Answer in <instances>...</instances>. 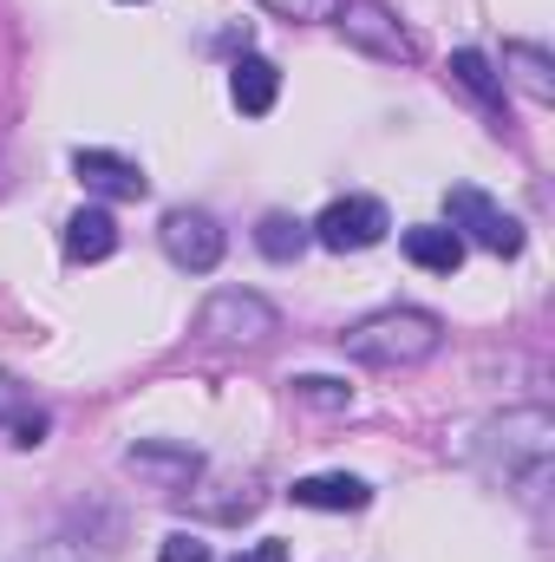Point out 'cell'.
<instances>
[{
    "label": "cell",
    "instance_id": "obj_8",
    "mask_svg": "<svg viewBox=\"0 0 555 562\" xmlns=\"http://www.w3.org/2000/svg\"><path fill=\"white\" fill-rule=\"evenodd\" d=\"M294 504H307V510H366L373 491L360 477H347V471H320V477H301L294 484Z\"/></svg>",
    "mask_w": 555,
    "mask_h": 562
},
{
    "label": "cell",
    "instance_id": "obj_17",
    "mask_svg": "<svg viewBox=\"0 0 555 562\" xmlns=\"http://www.w3.org/2000/svg\"><path fill=\"white\" fill-rule=\"evenodd\" d=\"M157 562H209V543H203V537H190V530H177V537H163Z\"/></svg>",
    "mask_w": 555,
    "mask_h": 562
},
{
    "label": "cell",
    "instance_id": "obj_6",
    "mask_svg": "<svg viewBox=\"0 0 555 562\" xmlns=\"http://www.w3.org/2000/svg\"><path fill=\"white\" fill-rule=\"evenodd\" d=\"M157 243H163V256H170L177 269H190V276H209V269L223 262V229H216L209 210H170V216L157 223Z\"/></svg>",
    "mask_w": 555,
    "mask_h": 562
},
{
    "label": "cell",
    "instance_id": "obj_10",
    "mask_svg": "<svg viewBox=\"0 0 555 562\" xmlns=\"http://www.w3.org/2000/svg\"><path fill=\"white\" fill-rule=\"evenodd\" d=\"M406 256L418 269H431V276H451L464 262V236L444 229V223H418V229H406Z\"/></svg>",
    "mask_w": 555,
    "mask_h": 562
},
{
    "label": "cell",
    "instance_id": "obj_14",
    "mask_svg": "<svg viewBox=\"0 0 555 562\" xmlns=\"http://www.w3.org/2000/svg\"><path fill=\"white\" fill-rule=\"evenodd\" d=\"M503 66L517 72V86H523L530 99H543V105L555 99V79H550L555 66H550V53H536V46H503Z\"/></svg>",
    "mask_w": 555,
    "mask_h": 562
},
{
    "label": "cell",
    "instance_id": "obj_5",
    "mask_svg": "<svg viewBox=\"0 0 555 562\" xmlns=\"http://www.w3.org/2000/svg\"><path fill=\"white\" fill-rule=\"evenodd\" d=\"M333 20H340V33L360 46V53H373V59H386V66H406L418 46H412V33L380 7V0H340L333 7Z\"/></svg>",
    "mask_w": 555,
    "mask_h": 562
},
{
    "label": "cell",
    "instance_id": "obj_13",
    "mask_svg": "<svg viewBox=\"0 0 555 562\" xmlns=\"http://www.w3.org/2000/svg\"><path fill=\"white\" fill-rule=\"evenodd\" d=\"M314 236H307V223H294V216H262V229H256V249L269 256V262H294L301 249H307Z\"/></svg>",
    "mask_w": 555,
    "mask_h": 562
},
{
    "label": "cell",
    "instance_id": "obj_7",
    "mask_svg": "<svg viewBox=\"0 0 555 562\" xmlns=\"http://www.w3.org/2000/svg\"><path fill=\"white\" fill-rule=\"evenodd\" d=\"M72 170H79V183L92 196H112V203H144L150 196V177H144L132 157H118V150H79Z\"/></svg>",
    "mask_w": 555,
    "mask_h": 562
},
{
    "label": "cell",
    "instance_id": "obj_21",
    "mask_svg": "<svg viewBox=\"0 0 555 562\" xmlns=\"http://www.w3.org/2000/svg\"><path fill=\"white\" fill-rule=\"evenodd\" d=\"M13 406H20V386H13V380H7V373H0V425L13 419Z\"/></svg>",
    "mask_w": 555,
    "mask_h": 562
},
{
    "label": "cell",
    "instance_id": "obj_11",
    "mask_svg": "<svg viewBox=\"0 0 555 562\" xmlns=\"http://www.w3.org/2000/svg\"><path fill=\"white\" fill-rule=\"evenodd\" d=\"M229 92H236V105L249 112V119H262V112H275L281 99V72L269 66V59H236V79H229Z\"/></svg>",
    "mask_w": 555,
    "mask_h": 562
},
{
    "label": "cell",
    "instance_id": "obj_1",
    "mask_svg": "<svg viewBox=\"0 0 555 562\" xmlns=\"http://www.w3.org/2000/svg\"><path fill=\"white\" fill-rule=\"evenodd\" d=\"M340 347L360 360V367H424L438 347H444V321L424 314V307H386V314H366L340 334Z\"/></svg>",
    "mask_w": 555,
    "mask_h": 562
},
{
    "label": "cell",
    "instance_id": "obj_16",
    "mask_svg": "<svg viewBox=\"0 0 555 562\" xmlns=\"http://www.w3.org/2000/svg\"><path fill=\"white\" fill-rule=\"evenodd\" d=\"M294 400L314 406V413H347V406H353L347 380H327V373H294Z\"/></svg>",
    "mask_w": 555,
    "mask_h": 562
},
{
    "label": "cell",
    "instance_id": "obj_4",
    "mask_svg": "<svg viewBox=\"0 0 555 562\" xmlns=\"http://www.w3.org/2000/svg\"><path fill=\"white\" fill-rule=\"evenodd\" d=\"M275 327H281V314L262 294H242V288L209 294L203 314H196V334H203V340H269Z\"/></svg>",
    "mask_w": 555,
    "mask_h": 562
},
{
    "label": "cell",
    "instance_id": "obj_9",
    "mask_svg": "<svg viewBox=\"0 0 555 562\" xmlns=\"http://www.w3.org/2000/svg\"><path fill=\"white\" fill-rule=\"evenodd\" d=\"M112 249H118L112 210H79V216L66 223V262H105Z\"/></svg>",
    "mask_w": 555,
    "mask_h": 562
},
{
    "label": "cell",
    "instance_id": "obj_2",
    "mask_svg": "<svg viewBox=\"0 0 555 562\" xmlns=\"http://www.w3.org/2000/svg\"><path fill=\"white\" fill-rule=\"evenodd\" d=\"M444 216H451V229H457V236H471L477 249H490V256H523V223H517V216H503L484 190H471V183L444 190Z\"/></svg>",
    "mask_w": 555,
    "mask_h": 562
},
{
    "label": "cell",
    "instance_id": "obj_19",
    "mask_svg": "<svg viewBox=\"0 0 555 562\" xmlns=\"http://www.w3.org/2000/svg\"><path fill=\"white\" fill-rule=\"evenodd\" d=\"M39 438H46V419L39 413H20L13 419V445H39Z\"/></svg>",
    "mask_w": 555,
    "mask_h": 562
},
{
    "label": "cell",
    "instance_id": "obj_20",
    "mask_svg": "<svg viewBox=\"0 0 555 562\" xmlns=\"http://www.w3.org/2000/svg\"><path fill=\"white\" fill-rule=\"evenodd\" d=\"M236 562H294V557H287V543H256L249 557H236Z\"/></svg>",
    "mask_w": 555,
    "mask_h": 562
},
{
    "label": "cell",
    "instance_id": "obj_18",
    "mask_svg": "<svg viewBox=\"0 0 555 562\" xmlns=\"http://www.w3.org/2000/svg\"><path fill=\"white\" fill-rule=\"evenodd\" d=\"M262 7H275L281 20H327L340 0H262Z\"/></svg>",
    "mask_w": 555,
    "mask_h": 562
},
{
    "label": "cell",
    "instance_id": "obj_3",
    "mask_svg": "<svg viewBox=\"0 0 555 562\" xmlns=\"http://www.w3.org/2000/svg\"><path fill=\"white\" fill-rule=\"evenodd\" d=\"M386 229H393V216H386L380 196H340V203H327V210L307 223V236H314L320 249H333V256H347V249H373Z\"/></svg>",
    "mask_w": 555,
    "mask_h": 562
},
{
    "label": "cell",
    "instance_id": "obj_15",
    "mask_svg": "<svg viewBox=\"0 0 555 562\" xmlns=\"http://www.w3.org/2000/svg\"><path fill=\"white\" fill-rule=\"evenodd\" d=\"M451 79H457L471 99H484V105H497V99H503V79H497V72H490V59H484V53H471V46H457V53H451Z\"/></svg>",
    "mask_w": 555,
    "mask_h": 562
},
{
    "label": "cell",
    "instance_id": "obj_12",
    "mask_svg": "<svg viewBox=\"0 0 555 562\" xmlns=\"http://www.w3.org/2000/svg\"><path fill=\"white\" fill-rule=\"evenodd\" d=\"M125 464H132L138 477H150V484H163V491H183V484L196 477V458H190V451H157V445H138Z\"/></svg>",
    "mask_w": 555,
    "mask_h": 562
}]
</instances>
